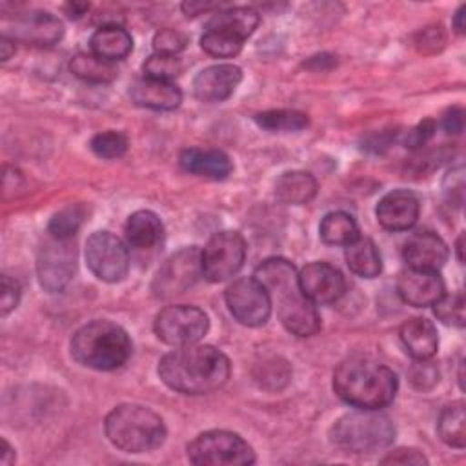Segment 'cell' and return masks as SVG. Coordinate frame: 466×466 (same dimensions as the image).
<instances>
[{"label":"cell","instance_id":"obj_28","mask_svg":"<svg viewBox=\"0 0 466 466\" xmlns=\"http://www.w3.org/2000/svg\"><path fill=\"white\" fill-rule=\"evenodd\" d=\"M69 69L75 76L91 84H109L118 76L113 62L93 53H76L69 62Z\"/></svg>","mask_w":466,"mask_h":466},{"label":"cell","instance_id":"obj_39","mask_svg":"<svg viewBox=\"0 0 466 466\" xmlns=\"http://www.w3.org/2000/svg\"><path fill=\"white\" fill-rule=\"evenodd\" d=\"M408 377L417 390L424 391V390H431L439 382V370L430 359L415 360V364L410 368Z\"/></svg>","mask_w":466,"mask_h":466},{"label":"cell","instance_id":"obj_49","mask_svg":"<svg viewBox=\"0 0 466 466\" xmlns=\"http://www.w3.org/2000/svg\"><path fill=\"white\" fill-rule=\"evenodd\" d=\"M466 13V5L462 4V5H459V9L455 11V15H453V29H455V33H459V35H462L464 33V29H466V24H464V15Z\"/></svg>","mask_w":466,"mask_h":466},{"label":"cell","instance_id":"obj_22","mask_svg":"<svg viewBox=\"0 0 466 466\" xmlns=\"http://www.w3.org/2000/svg\"><path fill=\"white\" fill-rule=\"evenodd\" d=\"M400 342L415 360L431 359L439 348L437 328L431 320L422 317H411L400 326Z\"/></svg>","mask_w":466,"mask_h":466},{"label":"cell","instance_id":"obj_18","mask_svg":"<svg viewBox=\"0 0 466 466\" xmlns=\"http://www.w3.org/2000/svg\"><path fill=\"white\" fill-rule=\"evenodd\" d=\"M397 293L406 304L426 308L444 295V282L437 271L408 268L397 277Z\"/></svg>","mask_w":466,"mask_h":466},{"label":"cell","instance_id":"obj_43","mask_svg":"<svg viewBox=\"0 0 466 466\" xmlns=\"http://www.w3.org/2000/svg\"><path fill=\"white\" fill-rule=\"evenodd\" d=\"M382 464H428V459L422 451L415 448H397L393 451H388L380 459Z\"/></svg>","mask_w":466,"mask_h":466},{"label":"cell","instance_id":"obj_42","mask_svg":"<svg viewBox=\"0 0 466 466\" xmlns=\"http://www.w3.org/2000/svg\"><path fill=\"white\" fill-rule=\"evenodd\" d=\"M444 44H446V36H444V31H442L441 25L426 27L417 36V47L422 53L441 51L444 47Z\"/></svg>","mask_w":466,"mask_h":466},{"label":"cell","instance_id":"obj_44","mask_svg":"<svg viewBox=\"0 0 466 466\" xmlns=\"http://www.w3.org/2000/svg\"><path fill=\"white\" fill-rule=\"evenodd\" d=\"M435 120L431 118H426L422 120L420 124H417L411 131H408V137H406V147H411V149H417L420 146H424L433 135H435Z\"/></svg>","mask_w":466,"mask_h":466},{"label":"cell","instance_id":"obj_51","mask_svg":"<svg viewBox=\"0 0 466 466\" xmlns=\"http://www.w3.org/2000/svg\"><path fill=\"white\" fill-rule=\"evenodd\" d=\"M324 62H335V58L331 55H317V56H311L306 66L319 71V69H324V66H322Z\"/></svg>","mask_w":466,"mask_h":466},{"label":"cell","instance_id":"obj_14","mask_svg":"<svg viewBox=\"0 0 466 466\" xmlns=\"http://www.w3.org/2000/svg\"><path fill=\"white\" fill-rule=\"evenodd\" d=\"M76 269V249L71 240H47L36 257V277L40 286L49 293L62 291L73 279Z\"/></svg>","mask_w":466,"mask_h":466},{"label":"cell","instance_id":"obj_12","mask_svg":"<svg viewBox=\"0 0 466 466\" xmlns=\"http://www.w3.org/2000/svg\"><path fill=\"white\" fill-rule=\"evenodd\" d=\"M2 36L27 46L49 47L64 36V24L47 11L15 13L2 18Z\"/></svg>","mask_w":466,"mask_h":466},{"label":"cell","instance_id":"obj_25","mask_svg":"<svg viewBox=\"0 0 466 466\" xmlns=\"http://www.w3.org/2000/svg\"><path fill=\"white\" fill-rule=\"evenodd\" d=\"M317 195V180L308 171H286L275 182V197L284 204H306Z\"/></svg>","mask_w":466,"mask_h":466},{"label":"cell","instance_id":"obj_9","mask_svg":"<svg viewBox=\"0 0 466 466\" xmlns=\"http://www.w3.org/2000/svg\"><path fill=\"white\" fill-rule=\"evenodd\" d=\"M246 240L238 231H218L206 242L200 262L202 275L209 282L231 279L244 264Z\"/></svg>","mask_w":466,"mask_h":466},{"label":"cell","instance_id":"obj_13","mask_svg":"<svg viewBox=\"0 0 466 466\" xmlns=\"http://www.w3.org/2000/svg\"><path fill=\"white\" fill-rule=\"evenodd\" d=\"M224 299L229 313L244 326H262L271 315L269 295L255 277H240L233 280L226 288Z\"/></svg>","mask_w":466,"mask_h":466},{"label":"cell","instance_id":"obj_52","mask_svg":"<svg viewBox=\"0 0 466 466\" xmlns=\"http://www.w3.org/2000/svg\"><path fill=\"white\" fill-rule=\"evenodd\" d=\"M455 249H457V258H459V262H462V235L457 238Z\"/></svg>","mask_w":466,"mask_h":466},{"label":"cell","instance_id":"obj_47","mask_svg":"<svg viewBox=\"0 0 466 466\" xmlns=\"http://www.w3.org/2000/svg\"><path fill=\"white\" fill-rule=\"evenodd\" d=\"M64 11L69 18H80L89 11V4L87 2H69L64 5Z\"/></svg>","mask_w":466,"mask_h":466},{"label":"cell","instance_id":"obj_10","mask_svg":"<svg viewBox=\"0 0 466 466\" xmlns=\"http://www.w3.org/2000/svg\"><path fill=\"white\" fill-rule=\"evenodd\" d=\"M202 251L197 246H186L173 253L158 268L151 289L157 299H173L191 288L202 275Z\"/></svg>","mask_w":466,"mask_h":466},{"label":"cell","instance_id":"obj_23","mask_svg":"<svg viewBox=\"0 0 466 466\" xmlns=\"http://www.w3.org/2000/svg\"><path fill=\"white\" fill-rule=\"evenodd\" d=\"M124 231L129 246L146 249V248H153L162 240L164 224L157 213L149 209H138L129 215Z\"/></svg>","mask_w":466,"mask_h":466},{"label":"cell","instance_id":"obj_45","mask_svg":"<svg viewBox=\"0 0 466 466\" xmlns=\"http://www.w3.org/2000/svg\"><path fill=\"white\" fill-rule=\"evenodd\" d=\"M442 127L448 135H461L464 129V109L459 106L450 107L442 116Z\"/></svg>","mask_w":466,"mask_h":466},{"label":"cell","instance_id":"obj_17","mask_svg":"<svg viewBox=\"0 0 466 466\" xmlns=\"http://www.w3.org/2000/svg\"><path fill=\"white\" fill-rule=\"evenodd\" d=\"M419 213V197L408 189H393L386 193L375 209L379 224L388 231H406L413 228Z\"/></svg>","mask_w":466,"mask_h":466},{"label":"cell","instance_id":"obj_38","mask_svg":"<svg viewBox=\"0 0 466 466\" xmlns=\"http://www.w3.org/2000/svg\"><path fill=\"white\" fill-rule=\"evenodd\" d=\"M186 46H187V35L173 27L158 29L153 36V49L158 55L177 56L180 51L186 49Z\"/></svg>","mask_w":466,"mask_h":466},{"label":"cell","instance_id":"obj_35","mask_svg":"<svg viewBox=\"0 0 466 466\" xmlns=\"http://www.w3.org/2000/svg\"><path fill=\"white\" fill-rule=\"evenodd\" d=\"M89 147L91 151L100 157V158H118L122 157L126 151H127V138L124 133L120 131H113V129H107V131H102V133H96L91 142H89Z\"/></svg>","mask_w":466,"mask_h":466},{"label":"cell","instance_id":"obj_2","mask_svg":"<svg viewBox=\"0 0 466 466\" xmlns=\"http://www.w3.org/2000/svg\"><path fill=\"white\" fill-rule=\"evenodd\" d=\"M268 291L271 308L282 326L297 337H311L320 329V315L315 304L302 293L295 266L282 258L271 257L255 268L253 275Z\"/></svg>","mask_w":466,"mask_h":466},{"label":"cell","instance_id":"obj_7","mask_svg":"<svg viewBox=\"0 0 466 466\" xmlns=\"http://www.w3.org/2000/svg\"><path fill=\"white\" fill-rule=\"evenodd\" d=\"M187 459L198 466H246L255 462L253 448L228 430H209L187 444Z\"/></svg>","mask_w":466,"mask_h":466},{"label":"cell","instance_id":"obj_5","mask_svg":"<svg viewBox=\"0 0 466 466\" xmlns=\"http://www.w3.org/2000/svg\"><path fill=\"white\" fill-rule=\"evenodd\" d=\"M109 442L127 453H146L157 450L166 441L162 417L142 404H118L104 420Z\"/></svg>","mask_w":466,"mask_h":466},{"label":"cell","instance_id":"obj_41","mask_svg":"<svg viewBox=\"0 0 466 466\" xmlns=\"http://www.w3.org/2000/svg\"><path fill=\"white\" fill-rule=\"evenodd\" d=\"M20 300V284L9 275H2V295H0V315L7 317Z\"/></svg>","mask_w":466,"mask_h":466},{"label":"cell","instance_id":"obj_1","mask_svg":"<svg viewBox=\"0 0 466 466\" xmlns=\"http://www.w3.org/2000/svg\"><path fill=\"white\" fill-rule=\"evenodd\" d=\"M231 373L229 359L215 346H178L158 360L162 382L184 395H206L222 388Z\"/></svg>","mask_w":466,"mask_h":466},{"label":"cell","instance_id":"obj_16","mask_svg":"<svg viewBox=\"0 0 466 466\" xmlns=\"http://www.w3.org/2000/svg\"><path fill=\"white\" fill-rule=\"evenodd\" d=\"M242 80V69L235 64H215L197 73L193 95L197 100L215 104L229 98Z\"/></svg>","mask_w":466,"mask_h":466},{"label":"cell","instance_id":"obj_8","mask_svg":"<svg viewBox=\"0 0 466 466\" xmlns=\"http://www.w3.org/2000/svg\"><path fill=\"white\" fill-rule=\"evenodd\" d=\"M153 329L164 344L178 348L197 344L208 333L209 319L197 306L171 304L157 313Z\"/></svg>","mask_w":466,"mask_h":466},{"label":"cell","instance_id":"obj_29","mask_svg":"<svg viewBox=\"0 0 466 466\" xmlns=\"http://www.w3.org/2000/svg\"><path fill=\"white\" fill-rule=\"evenodd\" d=\"M464 400H455L439 415L437 420V431L442 442H446L451 448L462 450L466 446V417H464Z\"/></svg>","mask_w":466,"mask_h":466},{"label":"cell","instance_id":"obj_48","mask_svg":"<svg viewBox=\"0 0 466 466\" xmlns=\"http://www.w3.org/2000/svg\"><path fill=\"white\" fill-rule=\"evenodd\" d=\"M13 462H15V450H13V446H11L5 439H2L0 464H2V466H9V464H13Z\"/></svg>","mask_w":466,"mask_h":466},{"label":"cell","instance_id":"obj_19","mask_svg":"<svg viewBox=\"0 0 466 466\" xmlns=\"http://www.w3.org/2000/svg\"><path fill=\"white\" fill-rule=\"evenodd\" d=\"M402 257L406 264L413 269L437 271L446 264L450 257V249L437 233L417 231L410 235L408 240L404 242Z\"/></svg>","mask_w":466,"mask_h":466},{"label":"cell","instance_id":"obj_30","mask_svg":"<svg viewBox=\"0 0 466 466\" xmlns=\"http://www.w3.org/2000/svg\"><path fill=\"white\" fill-rule=\"evenodd\" d=\"M319 233L326 244L346 246L359 237V226L350 213L331 211L320 220Z\"/></svg>","mask_w":466,"mask_h":466},{"label":"cell","instance_id":"obj_40","mask_svg":"<svg viewBox=\"0 0 466 466\" xmlns=\"http://www.w3.org/2000/svg\"><path fill=\"white\" fill-rule=\"evenodd\" d=\"M442 189H444V195L448 197L450 202L461 206L462 197H464V169H462V166L451 167L446 173L444 182H442Z\"/></svg>","mask_w":466,"mask_h":466},{"label":"cell","instance_id":"obj_46","mask_svg":"<svg viewBox=\"0 0 466 466\" xmlns=\"http://www.w3.org/2000/svg\"><path fill=\"white\" fill-rule=\"evenodd\" d=\"M182 11L187 15V16H197V15H202V13H208V11H213V9H218L220 5L218 4H208V2H184L182 5Z\"/></svg>","mask_w":466,"mask_h":466},{"label":"cell","instance_id":"obj_32","mask_svg":"<svg viewBox=\"0 0 466 466\" xmlns=\"http://www.w3.org/2000/svg\"><path fill=\"white\" fill-rule=\"evenodd\" d=\"M253 118L262 129L271 133L300 131L309 124L308 115L297 109H269L257 113Z\"/></svg>","mask_w":466,"mask_h":466},{"label":"cell","instance_id":"obj_15","mask_svg":"<svg viewBox=\"0 0 466 466\" xmlns=\"http://www.w3.org/2000/svg\"><path fill=\"white\" fill-rule=\"evenodd\" d=\"M299 284L313 304H333L346 291L344 275L328 262L306 264L299 273Z\"/></svg>","mask_w":466,"mask_h":466},{"label":"cell","instance_id":"obj_24","mask_svg":"<svg viewBox=\"0 0 466 466\" xmlns=\"http://www.w3.org/2000/svg\"><path fill=\"white\" fill-rule=\"evenodd\" d=\"M91 53L115 62L126 58L133 49V38L124 27H98L89 38Z\"/></svg>","mask_w":466,"mask_h":466},{"label":"cell","instance_id":"obj_27","mask_svg":"<svg viewBox=\"0 0 466 466\" xmlns=\"http://www.w3.org/2000/svg\"><path fill=\"white\" fill-rule=\"evenodd\" d=\"M258 22H260V16L251 7H228L215 13L208 20L206 29L226 31L246 42V38L251 36V33L257 29Z\"/></svg>","mask_w":466,"mask_h":466},{"label":"cell","instance_id":"obj_11","mask_svg":"<svg viewBox=\"0 0 466 466\" xmlns=\"http://www.w3.org/2000/svg\"><path fill=\"white\" fill-rule=\"evenodd\" d=\"M86 264L104 282H120L129 269L126 244L109 231H95L86 240Z\"/></svg>","mask_w":466,"mask_h":466},{"label":"cell","instance_id":"obj_3","mask_svg":"<svg viewBox=\"0 0 466 466\" xmlns=\"http://www.w3.org/2000/svg\"><path fill=\"white\" fill-rule=\"evenodd\" d=\"M397 388L393 370L371 357H348L333 371L335 393L359 410L386 408L395 399Z\"/></svg>","mask_w":466,"mask_h":466},{"label":"cell","instance_id":"obj_50","mask_svg":"<svg viewBox=\"0 0 466 466\" xmlns=\"http://www.w3.org/2000/svg\"><path fill=\"white\" fill-rule=\"evenodd\" d=\"M11 55H15V42L2 36V40H0V60L5 62V60L11 58Z\"/></svg>","mask_w":466,"mask_h":466},{"label":"cell","instance_id":"obj_20","mask_svg":"<svg viewBox=\"0 0 466 466\" xmlns=\"http://www.w3.org/2000/svg\"><path fill=\"white\" fill-rule=\"evenodd\" d=\"M129 96L137 106L155 111H171L182 102V91L173 82L147 76L129 86Z\"/></svg>","mask_w":466,"mask_h":466},{"label":"cell","instance_id":"obj_6","mask_svg":"<svg viewBox=\"0 0 466 466\" xmlns=\"http://www.w3.org/2000/svg\"><path fill=\"white\" fill-rule=\"evenodd\" d=\"M395 424L379 410H355L339 417L329 428L331 442L350 453H375L395 441Z\"/></svg>","mask_w":466,"mask_h":466},{"label":"cell","instance_id":"obj_36","mask_svg":"<svg viewBox=\"0 0 466 466\" xmlns=\"http://www.w3.org/2000/svg\"><path fill=\"white\" fill-rule=\"evenodd\" d=\"M435 317L444 322L457 328L464 326V295L462 291L455 293H444L435 304H433Z\"/></svg>","mask_w":466,"mask_h":466},{"label":"cell","instance_id":"obj_21","mask_svg":"<svg viewBox=\"0 0 466 466\" xmlns=\"http://www.w3.org/2000/svg\"><path fill=\"white\" fill-rule=\"evenodd\" d=\"M178 162L184 171L211 180H224L233 169L231 158L220 149L186 147L180 151Z\"/></svg>","mask_w":466,"mask_h":466},{"label":"cell","instance_id":"obj_37","mask_svg":"<svg viewBox=\"0 0 466 466\" xmlns=\"http://www.w3.org/2000/svg\"><path fill=\"white\" fill-rule=\"evenodd\" d=\"M142 69L147 78L171 82V78H175L182 73V62H180V58L171 56V55L155 53L149 58H146Z\"/></svg>","mask_w":466,"mask_h":466},{"label":"cell","instance_id":"obj_33","mask_svg":"<svg viewBox=\"0 0 466 466\" xmlns=\"http://www.w3.org/2000/svg\"><path fill=\"white\" fill-rule=\"evenodd\" d=\"M86 218V208L82 204H69L58 209L47 224V231L53 238H71Z\"/></svg>","mask_w":466,"mask_h":466},{"label":"cell","instance_id":"obj_34","mask_svg":"<svg viewBox=\"0 0 466 466\" xmlns=\"http://www.w3.org/2000/svg\"><path fill=\"white\" fill-rule=\"evenodd\" d=\"M244 40L218 29H206L200 36V47L217 58H231L240 53Z\"/></svg>","mask_w":466,"mask_h":466},{"label":"cell","instance_id":"obj_31","mask_svg":"<svg viewBox=\"0 0 466 466\" xmlns=\"http://www.w3.org/2000/svg\"><path fill=\"white\" fill-rule=\"evenodd\" d=\"M253 379L264 390H282L291 379L289 362L280 355H264L253 366Z\"/></svg>","mask_w":466,"mask_h":466},{"label":"cell","instance_id":"obj_26","mask_svg":"<svg viewBox=\"0 0 466 466\" xmlns=\"http://www.w3.org/2000/svg\"><path fill=\"white\" fill-rule=\"evenodd\" d=\"M344 258L348 268L362 279H373L382 271L380 253L368 237H357L353 242L346 244Z\"/></svg>","mask_w":466,"mask_h":466},{"label":"cell","instance_id":"obj_4","mask_svg":"<svg viewBox=\"0 0 466 466\" xmlns=\"http://www.w3.org/2000/svg\"><path fill=\"white\" fill-rule=\"evenodd\" d=\"M133 344L127 331L116 322L96 319L78 328L71 339V357L91 370L111 371L131 357Z\"/></svg>","mask_w":466,"mask_h":466}]
</instances>
